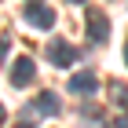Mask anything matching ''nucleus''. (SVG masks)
Listing matches in <instances>:
<instances>
[{"instance_id":"7ed1b4c3","label":"nucleus","mask_w":128,"mask_h":128,"mask_svg":"<svg viewBox=\"0 0 128 128\" xmlns=\"http://www.w3.org/2000/svg\"><path fill=\"white\" fill-rule=\"evenodd\" d=\"M8 80L15 84V88H26V84L33 80V59H26V55L15 59V66L8 70Z\"/></svg>"},{"instance_id":"1a4fd4ad","label":"nucleus","mask_w":128,"mask_h":128,"mask_svg":"<svg viewBox=\"0 0 128 128\" xmlns=\"http://www.w3.org/2000/svg\"><path fill=\"white\" fill-rule=\"evenodd\" d=\"M70 4H84V0H70Z\"/></svg>"},{"instance_id":"423d86ee","label":"nucleus","mask_w":128,"mask_h":128,"mask_svg":"<svg viewBox=\"0 0 128 128\" xmlns=\"http://www.w3.org/2000/svg\"><path fill=\"white\" fill-rule=\"evenodd\" d=\"M62 110V102H59V95L55 92H44V95H37V114H44V117H55Z\"/></svg>"},{"instance_id":"39448f33","label":"nucleus","mask_w":128,"mask_h":128,"mask_svg":"<svg viewBox=\"0 0 128 128\" xmlns=\"http://www.w3.org/2000/svg\"><path fill=\"white\" fill-rule=\"evenodd\" d=\"M70 92L92 95V92H99V77H95V73H73V77H70Z\"/></svg>"},{"instance_id":"0eeeda50","label":"nucleus","mask_w":128,"mask_h":128,"mask_svg":"<svg viewBox=\"0 0 128 128\" xmlns=\"http://www.w3.org/2000/svg\"><path fill=\"white\" fill-rule=\"evenodd\" d=\"M114 99H117L121 106H128V92H124V88H121V84H114Z\"/></svg>"},{"instance_id":"6e6552de","label":"nucleus","mask_w":128,"mask_h":128,"mask_svg":"<svg viewBox=\"0 0 128 128\" xmlns=\"http://www.w3.org/2000/svg\"><path fill=\"white\" fill-rule=\"evenodd\" d=\"M114 124H117V128H128V114H124V117H117Z\"/></svg>"},{"instance_id":"9d476101","label":"nucleus","mask_w":128,"mask_h":128,"mask_svg":"<svg viewBox=\"0 0 128 128\" xmlns=\"http://www.w3.org/2000/svg\"><path fill=\"white\" fill-rule=\"evenodd\" d=\"M124 59H128V48H124Z\"/></svg>"},{"instance_id":"20e7f679","label":"nucleus","mask_w":128,"mask_h":128,"mask_svg":"<svg viewBox=\"0 0 128 128\" xmlns=\"http://www.w3.org/2000/svg\"><path fill=\"white\" fill-rule=\"evenodd\" d=\"M88 37L95 40V44H102V40L110 37V18L102 11H88Z\"/></svg>"},{"instance_id":"f03ea898","label":"nucleus","mask_w":128,"mask_h":128,"mask_svg":"<svg viewBox=\"0 0 128 128\" xmlns=\"http://www.w3.org/2000/svg\"><path fill=\"white\" fill-rule=\"evenodd\" d=\"M48 59L55 62V66H73V62H77V51H73V44H66V40H51L48 44Z\"/></svg>"},{"instance_id":"9b49d317","label":"nucleus","mask_w":128,"mask_h":128,"mask_svg":"<svg viewBox=\"0 0 128 128\" xmlns=\"http://www.w3.org/2000/svg\"><path fill=\"white\" fill-rule=\"evenodd\" d=\"M18 128H30V124H18Z\"/></svg>"},{"instance_id":"f257e3e1","label":"nucleus","mask_w":128,"mask_h":128,"mask_svg":"<svg viewBox=\"0 0 128 128\" xmlns=\"http://www.w3.org/2000/svg\"><path fill=\"white\" fill-rule=\"evenodd\" d=\"M22 18L30 22L33 30H51V26H55V11H51L48 4H40V0H30L26 11H22Z\"/></svg>"}]
</instances>
